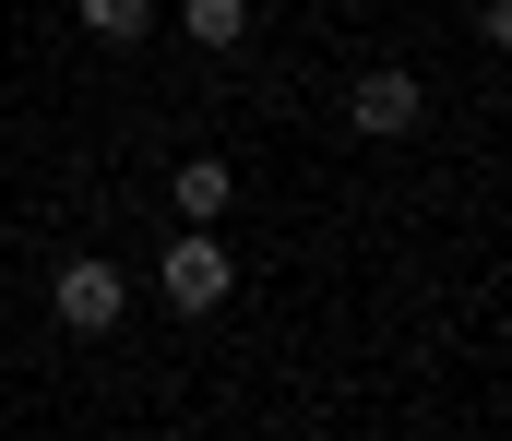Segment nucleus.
<instances>
[{
  "mask_svg": "<svg viewBox=\"0 0 512 441\" xmlns=\"http://www.w3.org/2000/svg\"><path fill=\"white\" fill-rule=\"evenodd\" d=\"M155 287H167L179 322H203V310H227L239 263H227V239H215V227H179V239H167V263H155Z\"/></svg>",
  "mask_w": 512,
  "mask_h": 441,
  "instance_id": "1",
  "label": "nucleus"
},
{
  "mask_svg": "<svg viewBox=\"0 0 512 441\" xmlns=\"http://www.w3.org/2000/svg\"><path fill=\"white\" fill-rule=\"evenodd\" d=\"M429 120V84L417 72H393V60H370L358 84H346V132H370V144H405Z\"/></svg>",
  "mask_w": 512,
  "mask_h": 441,
  "instance_id": "2",
  "label": "nucleus"
},
{
  "mask_svg": "<svg viewBox=\"0 0 512 441\" xmlns=\"http://www.w3.org/2000/svg\"><path fill=\"white\" fill-rule=\"evenodd\" d=\"M48 310H60V334H120L131 287H120V263H96V251H72V263L48 275Z\"/></svg>",
  "mask_w": 512,
  "mask_h": 441,
  "instance_id": "3",
  "label": "nucleus"
},
{
  "mask_svg": "<svg viewBox=\"0 0 512 441\" xmlns=\"http://www.w3.org/2000/svg\"><path fill=\"white\" fill-rule=\"evenodd\" d=\"M167 203H179V227H215V215L239 203V179H227V155H179V179H167Z\"/></svg>",
  "mask_w": 512,
  "mask_h": 441,
  "instance_id": "4",
  "label": "nucleus"
},
{
  "mask_svg": "<svg viewBox=\"0 0 512 441\" xmlns=\"http://www.w3.org/2000/svg\"><path fill=\"white\" fill-rule=\"evenodd\" d=\"M72 12H84L96 48H143V36H155V0H72Z\"/></svg>",
  "mask_w": 512,
  "mask_h": 441,
  "instance_id": "5",
  "label": "nucleus"
},
{
  "mask_svg": "<svg viewBox=\"0 0 512 441\" xmlns=\"http://www.w3.org/2000/svg\"><path fill=\"white\" fill-rule=\"evenodd\" d=\"M191 36H203V48H239V36H251V0H191Z\"/></svg>",
  "mask_w": 512,
  "mask_h": 441,
  "instance_id": "6",
  "label": "nucleus"
},
{
  "mask_svg": "<svg viewBox=\"0 0 512 441\" xmlns=\"http://www.w3.org/2000/svg\"><path fill=\"white\" fill-rule=\"evenodd\" d=\"M477 36H489V48H512V0H477Z\"/></svg>",
  "mask_w": 512,
  "mask_h": 441,
  "instance_id": "7",
  "label": "nucleus"
}]
</instances>
